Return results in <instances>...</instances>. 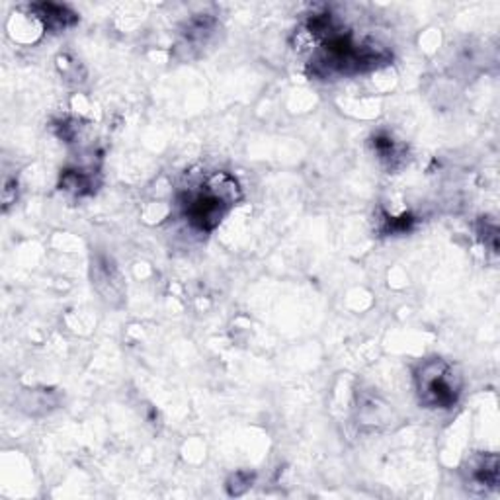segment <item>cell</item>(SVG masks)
Instances as JSON below:
<instances>
[{
    "label": "cell",
    "mask_w": 500,
    "mask_h": 500,
    "mask_svg": "<svg viewBox=\"0 0 500 500\" xmlns=\"http://www.w3.org/2000/svg\"><path fill=\"white\" fill-rule=\"evenodd\" d=\"M29 10H32L39 22H42L47 29H52V32H61V29L73 26L78 20L73 10H69L63 4L42 3V4H34Z\"/></svg>",
    "instance_id": "obj_5"
},
{
    "label": "cell",
    "mask_w": 500,
    "mask_h": 500,
    "mask_svg": "<svg viewBox=\"0 0 500 500\" xmlns=\"http://www.w3.org/2000/svg\"><path fill=\"white\" fill-rule=\"evenodd\" d=\"M374 149L379 158L391 168L403 158V149L397 145V141H393V137H389L385 133L374 137Z\"/></svg>",
    "instance_id": "obj_7"
},
{
    "label": "cell",
    "mask_w": 500,
    "mask_h": 500,
    "mask_svg": "<svg viewBox=\"0 0 500 500\" xmlns=\"http://www.w3.org/2000/svg\"><path fill=\"white\" fill-rule=\"evenodd\" d=\"M465 483L473 491H495L498 487V457L496 454L491 456H479L469 462V467L464 469Z\"/></svg>",
    "instance_id": "obj_4"
},
{
    "label": "cell",
    "mask_w": 500,
    "mask_h": 500,
    "mask_svg": "<svg viewBox=\"0 0 500 500\" xmlns=\"http://www.w3.org/2000/svg\"><path fill=\"white\" fill-rule=\"evenodd\" d=\"M307 44L315 45V52L309 59V73L317 78H338L352 77L387 65L391 53L375 44L358 42L343 26L336 22L333 14H317L309 18L303 32Z\"/></svg>",
    "instance_id": "obj_1"
},
{
    "label": "cell",
    "mask_w": 500,
    "mask_h": 500,
    "mask_svg": "<svg viewBox=\"0 0 500 500\" xmlns=\"http://www.w3.org/2000/svg\"><path fill=\"white\" fill-rule=\"evenodd\" d=\"M238 199H241V188L237 180L227 173H214L196 184L186 186L178 198V206L196 231L209 233L223 222Z\"/></svg>",
    "instance_id": "obj_2"
},
{
    "label": "cell",
    "mask_w": 500,
    "mask_h": 500,
    "mask_svg": "<svg viewBox=\"0 0 500 500\" xmlns=\"http://www.w3.org/2000/svg\"><path fill=\"white\" fill-rule=\"evenodd\" d=\"M253 479H254V475H253V473H246V472H238V473H235L231 479H229V483H227V493L231 495V496H238V495L246 493L248 488L253 487Z\"/></svg>",
    "instance_id": "obj_8"
},
{
    "label": "cell",
    "mask_w": 500,
    "mask_h": 500,
    "mask_svg": "<svg viewBox=\"0 0 500 500\" xmlns=\"http://www.w3.org/2000/svg\"><path fill=\"white\" fill-rule=\"evenodd\" d=\"M61 190L71 192L75 196H86L94 190V176L93 170L85 168H73L65 170L61 174Z\"/></svg>",
    "instance_id": "obj_6"
},
{
    "label": "cell",
    "mask_w": 500,
    "mask_h": 500,
    "mask_svg": "<svg viewBox=\"0 0 500 500\" xmlns=\"http://www.w3.org/2000/svg\"><path fill=\"white\" fill-rule=\"evenodd\" d=\"M415 387L418 401L428 408H449L457 403L464 379L457 369L442 358L420 362L415 369Z\"/></svg>",
    "instance_id": "obj_3"
}]
</instances>
